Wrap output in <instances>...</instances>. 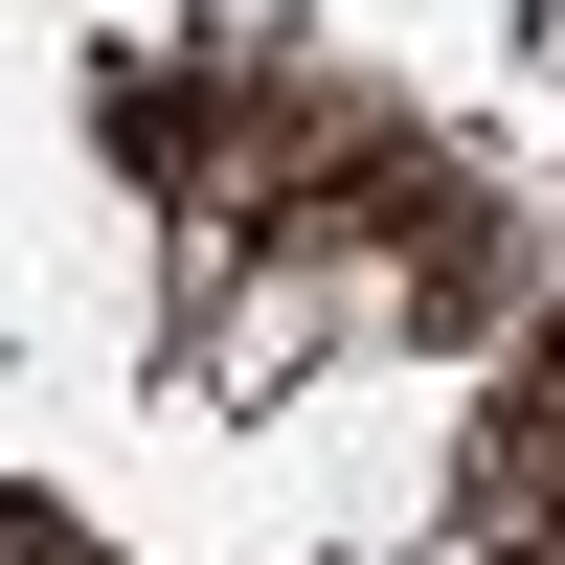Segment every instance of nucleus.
Listing matches in <instances>:
<instances>
[{"label":"nucleus","instance_id":"obj_1","mask_svg":"<svg viewBox=\"0 0 565 565\" xmlns=\"http://www.w3.org/2000/svg\"><path fill=\"white\" fill-rule=\"evenodd\" d=\"M430 565H476V543H430Z\"/></svg>","mask_w":565,"mask_h":565}]
</instances>
